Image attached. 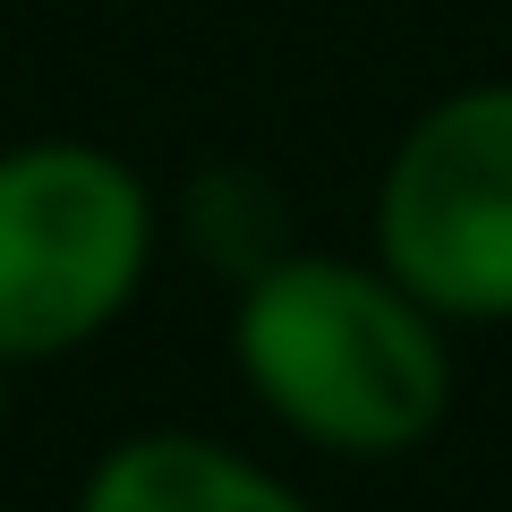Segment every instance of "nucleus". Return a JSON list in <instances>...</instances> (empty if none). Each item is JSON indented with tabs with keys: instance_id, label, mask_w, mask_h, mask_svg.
Instances as JSON below:
<instances>
[{
	"instance_id": "1",
	"label": "nucleus",
	"mask_w": 512,
	"mask_h": 512,
	"mask_svg": "<svg viewBox=\"0 0 512 512\" xmlns=\"http://www.w3.org/2000/svg\"><path fill=\"white\" fill-rule=\"evenodd\" d=\"M419 291L376 256L282 248L231 291V359L256 410H274L299 444L350 461L410 453L453 410V342Z\"/></svg>"
},
{
	"instance_id": "6",
	"label": "nucleus",
	"mask_w": 512,
	"mask_h": 512,
	"mask_svg": "<svg viewBox=\"0 0 512 512\" xmlns=\"http://www.w3.org/2000/svg\"><path fill=\"white\" fill-rule=\"evenodd\" d=\"M9 384H18V367L0 359V436H9Z\"/></svg>"
},
{
	"instance_id": "3",
	"label": "nucleus",
	"mask_w": 512,
	"mask_h": 512,
	"mask_svg": "<svg viewBox=\"0 0 512 512\" xmlns=\"http://www.w3.org/2000/svg\"><path fill=\"white\" fill-rule=\"evenodd\" d=\"M376 265L444 325H512V77L410 111L376 171Z\"/></svg>"
},
{
	"instance_id": "4",
	"label": "nucleus",
	"mask_w": 512,
	"mask_h": 512,
	"mask_svg": "<svg viewBox=\"0 0 512 512\" xmlns=\"http://www.w3.org/2000/svg\"><path fill=\"white\" fill-rule=\"evenodd\" d=\"M77 512H316V504L222 436L146 427V436H120L86 470Z\"/></svg>"
},
{
	"instance_id": "2",
	"label": "nucleus",
	"mask_w": 512,
	"mask_h": 512,
	"mask_svg": "<svg viewBox=\"0 0 512 512\" xmlns=\"http://www.w3.org/2000/svg\"><path fill=\"white\" fill-rule=\"evenodd\" d=\"M163 205L128 154L94 137L0 146V359L52 367L103 342L154 274Z\"/></svg>"
},
{
	"instance_id": "5",
	"label": "nucleus",
	"mask_w": 512,
	"mask_h": 512,
	"mask_svg": "<svg viewBox=\"0 0 512 512\" xmlns=\"http://www.w3.org/2000/svg\"><path fill=\"white\" fill-rule=\"evenodd\" d=\"M171 222H180L188 256H197L205 274H222L231 291H239L248 274H265L282 248H299V231H291V197H282L265 171H248V163H205L197 180L180 188Z\"/></svg>"
}]
</instances>
